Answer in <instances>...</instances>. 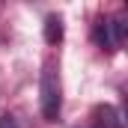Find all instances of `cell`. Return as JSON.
<instances>
[{
    "label": "cell",
    "mask_w": 128,
    "mask_h": 128,
    "mask_svg": "<svg viewBox=\"0 0 128 128\" xmlns=\"http://www.w3.org/2000/svg\"><path fill=\"white\" fill-rule=\"evenodd\" d=\"M110 27H113V39H116V48L128 45V12H119L110 18Z\"/></svg>",
    "instance_id": "3957f363"
},
{
    "label": "cell",
    "mask_w": 128,
    "mask_h": 128,
    "mask_svg": "<svg viewBox=\"0 0 128 128\" xmlns=\"http://www.w3.org/2000/svg\"><path fill=\"white\" fill-rule=\"evenodd\" d=\"M96 116H98V125H101V128H119L116 110H113L110 104H101V107H96Z\"/></svg>",
    "instance_id": "5b68a950"
},
{
    "label": "cell",
    "mask_w": 128,
    "mask_h": 128,
    "mask_svg": "<svg viewBox=\"0 0 128 128\" xmlns=\"http://www.w3.org/2000/svg\"><path fill=\"white\" fill-rule=\"evenodd\" d=\"M125 122H128V86H125Z\"/></svg>",
    "instance_id": "52a82bcc"
},
{
    "label": "cell",
    "mask_w": 128,
    "mask_h": 128,
    "mask_svg": "<svg viewBox=\"0 0 128 128\" xmlns=\"http://www.w3.org/2000/svg\"><path fill=\"white\" fill-rule=\"evenodd\" d=\"M0 128H15V119L6 113V116H0Z\"/></svg>",
    "instance_id": "8992f818"
},
{
    "label": "cell",
    "mask_w": 128,
    "mask_h": 128,
    "mask_svg": "<svg viewBox=\"0 0 128 128\" xmlns=\"http://www.w3.org/2000/svg\"><path fill=\"white\" fill-rule=\"evenodd\" d=\"M39 101H42V116H45L48 122H54V119L60 116V104H63V96H60V78H57L54 63H45V68H42Z\"/></svg>",
    "instance_id": "6da1fadb"
},
{
    "label": "cell",
    "mask_w": 128,
    "mask_h": 128,
    "mask_svg": "<svg viewBox=\"0 0 128 128\" xmlns=\"http://www.w3.org/2000/svg\"><path fill=\"white\" fill-rule=\"evenodd\" d=\"M125 12H128V9H125Z\"/></svg>",
    "instance_id": "ba28073f"
},
{
    "label": "cell",
    "mask_w": 128,
    "mask_h": 128,
    "mask_svg": "<svg viewBox=\"0 0 128 128\" xmlns=\"http://www.w3.org/2000/svg\"><path fill=\"white\" fill-rule=\"evenodd\" d=\"M92 36H96L98 48H104V51H113V48H116L113 27H110V18H98V21H96V30H92Z\"/></svg>",
    "instance_id": "7a4b0ae2"
},
{
    "label": "cell",
    "mask_w": 128,
    "mask_h": 128,
    "mask_svg": "<svg viewBox=\"0 0 128 128\" xmlns=\"http://www.w3.org/2000/svg\"><path fill=\"white\" fill-rule=\"evenodd\" d=\"M63 39V18L60 15H48L45 18V42L48 45H57Z\"/></svg>",
    "instance_id": "277c9868"
}]
</instances>
